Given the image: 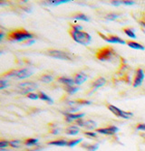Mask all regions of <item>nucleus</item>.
Here are the masks:
<instances>
[{
	"mask_svg": "<svg viewBox=\"0 0 145 151\" xmlns=\"http://www.w3.org/2000/svg\"><path fill=\"white\" fill-rule=\"evenodd\" d=\"M68 33L75 42L80 45H88L92 41V36L88 33L83 31L80 25L70 24V28L68 30Z\"/></svg>",
	"mask_w": 145,
	"mask_h": 151,
	"instance_id": "obj_1",
	"label": "nucleus"
},
{
	"mask_svg": "<svg viewBox=\"0 0 145 151\" xmlns=\"http://www.w3.org/2000/svg\"><path fill=\"white\" fill-rule=\"evenodd\" d=\"M35 35L25 30V28H18L15 30H11L6 34V38L10 42H21V41H26L33 39Z\"/></svg>",
	"mask_w": 145,
	"mask_h": 151,
	"instance_id": "obj_2",
	"label": "nucleus"
},
{
	"mask_svg": "<svg viewBox=\"0 0 145 151\" xmlns=\"http://www.w3.org/2000/svg\"><path fill=\"white\" fill-rule=\"evenodd\" d=\"M114 56H116V52L114 49L111 46H104L99 48L95 52V58L99 61H111Z\"/></svg>",
	"mask_w": 145,
	"mask_h": 151,
	"instance_id": "obj_3",
	"label": "nucleus"
},
{
	"mask_svg": "<svg viewBox=\"0 0 145 151\" xmlns=\"http://www.w3.org/2000/svg\"><path fill=\"white\" fill-rule=\"evenodd\" d=\"M45 54L52 58H56L59 60H64V61H74L75 59V56L71 52H64L61 50H54V49H49L45 51Z\"/></svg>",
	"mask_w": 145,
	"mask_h": 151,
	"instance_id": "obj_4",
	"label": "nucleus"
},
{
	"mask_svg": "<svg viewBox=\"0 0 145 151\" xmlns=\"http://www.w3.org/2000/svg\"><path fill=\"white\" fill-rule=\"evenodd\" d=\"M33 74V72L29 69H18V70H10L2 74L3 78H16L17 80H23L28 78Z\"/></svg>",
	"mask_w": 145,
	"mask_h": 151,
	"instance_id": "obj_5",
	"label": "nucleus"
},
{
	"mask_svg": "<svg viewBox=\"0 0 145 151\" xmlns=\"http://www.w3.org/2000/svg\"><path fill=\"white\" fill-rule=\"evenodd\" d=\"M106 107L108 108L109 111L114 114L116 117H119V118H123V119H129L130 117L133 116V113L131 112H128V111H123L122 109H120L119 108H117L115 106H113V104H107Z\"/></svg>",
	"mask_w": 145,
	"mask_h": 151,
	"instance_id": "obj_6",
	"label": "nucleus"
},
{
	"mask_svg": "<svg viewBox=\"0 0 145 151\" xmlns=\"http://www.w3.org/2000/svg\"><path fill=\"white\" fill-rule=\"evenodd\" d=\"M97 34L99 35L100 37H102L103 40L106 41V42H109L112 44H120V45H125L126 44V42L123 39H122L121 37L117 36V35H106L104 34H102L101 32H97Z\"/></svg>",
	"mask_w": 145,
	"mask_h": 151,
	"instance_id": "obj_7",
	"label": "nucleus"
},
{
	"mask_svg": "<svg viewBox=\"0 0 145 151\" xmlns=\"http://www.w3.org/2000/svg\"><path fill=\"white\" fill-rule=\"evenodd\" d=\"M18 88L22 90V93L28 94L37 88V84L33 81H25L18 84Z\"/></svg>",
	"mask_w": 145,
	"mask_h": 151,
	"instance_id": "obj_8",
	"label": "nucleus"
},
{
	"mask_svg": "<svg viewBox=\"0 0 145 151\" xmlns=\"http://www.w3.org/2000/svg\"><path fill=\"white\" fill-rule=\"evenodd\" d=\"M75 124L77 126H80L82 128H84V129H86L88 130L94 129L96 127V123L94 120H92V119H80L75 120Z\"/></svg>",
	"mask_w": 145,
	"mask_h": 151,
	"instance_id": "obj_9",
	"label": "nucleus"
},
{
	"mask_svg": "<svg viewBox=\"0 0 145 151\" xmlns=\"http://www.w3.org/2000/svg\"><path fill=\"white\" fill-rule=\"evenodd\" d=\"M144 80V73L141 68H137L135 74H134V78H133V87H139Z\"/></svg>",
	"mask_w": 145,
	"mask_h": 151,
	"instance_id": "obj_10",
	"label": "nucleus"
},
{
	"mask_svg": "<svg viewBox=\"0 0 145 151\" xmlns=\"http://www.w3.org/2000/svg\"><path fill=\"white\" fill-rule=\"evenodd\" d=\"M64 117H65V120L67 122H72V121H75L77 119H83L85 114L84 113H72V112H63Z\"/></svg>",
	"mask_w": 145,
	"mask_h": 151,
	"instance_id": "obj_11",
	"label": "nucleus"
},
{
	"mask_svg": "<svg viewBox=\"0 0 145 151\" xmlns=\"http://www.w3.org/2000/svg\"><path fill=\"white\" fill-rule=\"evenodd\" d=\"M87 75L84 74V73H76L73 75V79L74 83L77 85H81L83 84L85 81H87Z\"/></svg>",
	"mask_w": 145,
	"mask_h": 151,
	"instance_id": "obj_12",
	"label": "nucleus"
},
{
	"mask_svg": "<svg viewBox=\"0 0 145 151\" xmlns=\"http://www.w3.org/2000/svg\"><path fill=\"white\" fill-rule=\"evenodd\" d=\"M118 131V128L116 126H110L107 128H102V129H97L96 132L103 135H113Z\"/></svg>",
	"mask_w": 145,
	"mask_h": 151,
	"instance_id": "obj_13",
	"label": "nucleus"
},
{
	"mask_svg": "<svg viewBox=\"0 0 145 151\" xmlns=\"http://www.w3.org/2000/svg\"><path fill=\"white\" fill-rule=\"evenodd\" d=\"M57 81L64 86H74V79L67 76H60L59 78H57Z\"/></svg>",
	"mask_w": 145,
	"mask_h": 151,
	"instance_id": "obj_14",
	"label": "nucleus"
},
{
	"mask_svg": "<svg viewBox=\"0 0 145 151\" xmlns=\"http://www.w3.org/2000/svg\"><path fill=\"white\" fill-rule=\"evenodd\" d=\"M105 83H106V80H105L103 77H98L97 79H95L93 81V83H92V88L94 90H96V89L103 86Z\"/></svg>",
	"mask_w": 145,
	"mask_h": 151,
	"instance_id": "obj_15",
	"label": "nucleus"
},
{
	"mask_svg": "<svg viewBox=\"0 0 145 151\" xmlns=\"http://www.w3.org/2000/svg\"><path fill=\"white\" fill-rule=\"evenodd\" d=\"M126 45L129 47L133 48V49H136V50H144L145 49V47L142 45H141L137 42H134V41H131V40L126 41Z\"/></svg>",
	"mask_w": 145,
	"mask_h": 151,
	"instance_id": "obj_16",
	"label": "nucleus"
},
{
	"mask_svg": "<svg viewBox=\"0 0 145 151\" xmlns=\"http://www.w3.org/2000/svg\"><path fill=\"white\" fill-rule=\"evenodd\" d=\"M79 132H80V129H79V127L77 126H69L68 128H66V129H65V133H66L67 135H77Z\"/></svg>",
	"mask_w": 145,
	"mask_h": 151,
	"instance_id": "obj_17",
	"label": "nucleus"
},
{
	"mask_svg": "<svg viewBox=\"0 0 145 151\" xmlns=\"http://www.w3.org/2000/svg\"><path fill=\"white\" fill-rule=\"evenodd\" d=\"M67 143H68V141H66L65 139H56V140H54V141H50V142H48V145L64 147V146H67Z\"/></svg>",
	"mask_w": 145,
	"mask_h": 151,
	"instance_id": "obj_18",
	"label": "nucleus"
},
{
	"mask_svg": "<svg viewBox=\"0 0 145 151\" xmlns=\"http://www.w3.org/2000/svg\"><path fill=\"white\" fill-rule=\"evenodd\" d=\"M72 17H73V18H74V19L83 20V21H85V22H88V21L90 20V18H89L86 15H84V14H83V13H79V12L74 14V15H73Z\"/></svg>",
	"mask_w": 145,
	"mask_h": 151,
	"instance_id": "obj_19",
	"label": "nucleus"
},
{
	"mask_svg": "<svg viewBox=\"0 0 145 151\" xmlns=\"http://www.w3.org/2000/svg\"><path fill=\"white\" fill-rule=\"evenodd\" d=\"M82 147L85 148L88 151H95L98 149L99 145L98 144H87V143H84L82 144Z\"/></svg>",
	"mask_w": 145,
	"mask_h": 151,
	"instance_id": "obj_20",
	"label": "nucleus"
},
{
	"mask_svg": "<svg viewBox=\"0 0 145 151\" xmlns=\"http://www.w3.org/2000/svg\"><path fill=\"white\" fill-rule=\"evenodd\" d=\"M38 96H39V99H41L42 101H45L48 102V104H52L53 103V100L49 97V96H47L45 92L39 91L38 92Z\"/></svg>",
	"mask_w": 145,
	"mask_h": 151,
	"instance_id": "obj_21",
	"label": "nucleus"
},
{
	"mask_svg": "<svg viewBox=\"0 0 145 151\" xmlns=\"http://www.w3.org/2000/svg\"><path fill=\"white\" fill-rule=\"evenodd\" d=\"M39 80L45 82V83H50L51 81H53L54 78H53V76L50 74H42L40 77H39Z\"/></svg>",
	"mask_w": 145,
	"mask_h": 151,
	"instance_id": "obj_22",
	"label": "nucleus"
},
{
	"mask_svg": "<svg viewBox=\"0 0 145 151\" xmlns=\"http://www.w3.org/2000/svg\"><path fill=\"white\" fill-rule=\"evenodd\" d=\"M79 90H80V89H79L78 86H64V91H66L68 94H70V95L74 94Z\"/></svg>",
	"mask_w": 145,
	"mask_h": 151,
	"instance_id": "obj_23",
	"label": "nucleus"
},
{
	"mask_svg": "<svg viewBox=\"0 0 145 151\" xmlns=\"http://www.w3.org/2000/svg\"><path fill=\"white\" fill-rule=\"evenodd\" d=\"M123 31L124 34H125L126 35H128L129 37L133 38V39H135V38H136V35H135V34H134L133 29L130 28V27H124V28H123Z\"/></svg>",
	"mask_w": 145,
	"mask_h": 151,
	"instance_id": "obj_24",
	"label": "nucleus"
},
{
	"mask_svg": "<svg viewBox=\"0 0 145 151\" xmlns=\"http://www.w3.org/2000/svg\"><path fill=\"white\" fill-rule=\"evenodd\" d=\"M37 142H38V139H27L24 141V144L27 147H31V146L36 145Z\"/></svg>",
	"mask_w": 145,
	"mask_h": 151,
	"instance_id": "obj_25",
	"label": "nucleus"
},
{
	"mask_svg": "<svg viewBox=\"0 0 145 151\" xmlns=\"http://www.w3.org/2000/svg\"><path fill=\"white\" fill-rule=\"evenodd\" d=\"M118 17H119V15L116 13H110L108 15L105 16V19L106 20H109V21H113V20H116Z\"/></svg>",
	"mask_w": 145,
	"mask_h": 151,
	"instance_id": "obj_26",
	"label": "nucleus"
},
{
	"mask_svg": "<svg viewBox=\"0 0 145 151\" xmlns=\"http://www.w3.org/2000/svg\"><path fill=\"white\" fill-rule=\"evenodd\" d=\"M82 141L81 139H71V140H68V143H67V147H73L74 146H76L77 144H79Z\"/></svg>",
	"mask_w": 145,
	"mask_h": 151,
	"instance_id": "obj_27",
	"label": "nucleus"
},
{
	"mask_svg": "<svg viewBox=\"0 0 145 151\" xmlns=\"http://www.w3.org/2000/svg\"><path fill=\"white\" fill-rule=\"evenodd\" d=\"M20 144H21V141H20V140H17V139L9 141V146H10L11 147H15V148H17V147H19Z\"/></svg>",
	"mask_w": 145,
	"mask_h": 151,
	"instance_id": "obj_28",
	"label": "nucleus"
},
{
	"mask_svg": "<svg viewBox=\"0 0 145 151\" xmlns=\"http://www.w3.org/2000/svg\"><path fill=\"white\" fill-rule=\"evenodd\" d=\"M70 2V0H60V1H57V0H56V1H49L48 3H50V5H60V4H63V3H68Z\"/></svg>",
	"mask_w": 145,
	"mask_h": 151,
	"instance_id": "obj_29",
	"label": "nucleus"
},
{
	"mask_svg": "<svg viewBox=\"0 0 145 151\" xmlns=\"http://www.w3.org/2000/svg\"><path fill=\"white\" fill-rule=\"evenodd\" d=\"M26 97H27L28 99H31V100H37V99H39L38 93H33V92H30L28 94H26Z\"/></svg>",
	"mask_w": 145,
	"mask_h": 151,
	"instance_id": "obj_30",
	"label": "nucleus"
},
{
	"mask_svg": "<svg viewBox=\"0 0 145 151\" xmlns=\"http://www.w3.org/2000/svg\"><path fill=\"white\" fill-rule=\"evenodd\" d=\"M97 132H92V131H85L84 135L86 137H89V138H96L97 137Z\"/></svg>",
	"mask_w": 145,
	"mask_h": 151,
	"instance_id": "obj_31",
	"label": "nucleus"
},
{
	"mask_svg": "<svg viewBox=\"0 0 145 151\" xmlns=\"http://www.w3.org/2000/svg\"><path fill=\"white\" fill-rule=\"evenodd\" d=\"M7 86H8V83H7L6 81H5L4 79H2L1 81H0V90H4Z\"/></svg>",
	"mask_w": 145,
	"mask_h": 151,
	"instance_id": "obj_32",
	"label": "nucleus"
},
{
	"mask_svg": "<svg viewBox=\"0 0 145 151\" xmlns=\"http://www.w3.org/2000/svg\"><path fill=\"white\" fill-rule=\"evenodd\" d=\"M8 146H9V141H6V140H1V141H0V148H1V149H5Z\"/></svg>",
	"mask_w": 145,
	"mask_h": 151,
	"instance_id": "obj_33",
	"label": "nucleus"
},
{
	"mask_svg": "<svg viewBox=\"0 0 145 151\" xmlns=\"http://www.w3.org/2000/svg\"><path fill=\"white\" fill-rule=\"evenodd\" d=\"M136 129L139 130L145 131V123H139V124L136 125Z\"/></svg>",
	"mask_w": 145,
	"mask_h": 151,
	"instance_id": "obj_34",
	"label": "nucleus"
},
{
	"mask_svg": "<svg viewBox=\"0 0 145 151\" xmlns=\"http://www.w3.org/2000/svg\"><path fill=\"white\" fill-rule=\"evenodd\" d=\"M35 43V40L30 39V40H26L25 43H23V45H33Z\"/></svg>",
	"mask_w": 145,
	"mask_h": 151,
	"instance_id": "obj_35",
	"label": "nucleus"
},
{
	"mask_svg": "<svg viewBox=\"0 0 145 151\" xmlns=\"http://www.w3.org/2000/svg\"><path fill=\"white\" fill-rule=\"evenodd\" d=\"M59 132H60V129H58V128H55V129H51V133L52 134H54V135H56V134H59Z\"/></svg>",
	"mask_w": 145,
	"mask_h": 151,
	"instance_id": "obj_36",
	"label": "nucleus"
},
{
	"mask_svg": "<svg viewBox=\"0 0 145 151\" xmlns=\"http://www.w3.org/2000/svg\"><path fill=\"white\" fill-rule=\"evenodd\" d=\"M134 3H135L134 1H125V0H123V1H121V4H123V5H128V6L133 5Z\"/></svg>",
	"mask_w": 145,
	"mask_h": 151,
	"instance_id": "obj_37",
	"label": "nucleus"
},
{
	"mask_svg": "<svg viewBox=\"0 0 145 151\" xmlns=\"http://www.w3.org/2000/svg\"><path fill=\"white\" fill-rule=\"evenodd\" d=\"M111 4L113 5V6H119L121 4V1H112Z\"/></svg>",
	"mask_w": 145,
	"mask_h": 151,
	"instance_id": "obj_38",
	"label": "nucleus"
}]
</instances>
